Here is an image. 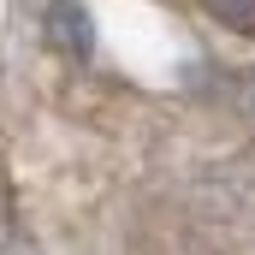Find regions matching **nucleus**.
<instances>
[{
    "mask_svg": "<svg viewBox=\"0 0 255 255\" xmlns=\"http://www.w3.org/2000/svg\"><path fill=\"white\" fill-rule=\"evenodd\" d=\"M42 36L60 60H89L95 54V18L83 0H48L42 6Z\"/></svg>",
    "mask_w": 255,
    "mask_h": 255,
    "instance_id": "1",
    "label": "nucleus"
},
{
    "mask_svg": "<svg viewBox=\"0 0 255 255\" xmlns=\"http://www.w3.org/2000/svg\"><path fill=\"white\" fill-rule=\"evenodd\" d=\"M0 255H36V250H30V238H24V226H18V208H12L6 178H0Z\"/></svg>",
    "mask_w": 255,
    "mask_h": 255,
    "instance_id": "2",
    "label": "nucleus"
},
{
    "mask_svg": "<svg viewBox=\"0 0 255 255\" xmlns=\"http://www.w3.org/2000/svg\"><path fill=\"white\" fill-rule=\"evenodd\" d=\"M202 6H208L226 30H244V36L255 30V0H202Z\"/></svg>",
    "mask_w": 255,
    "mask_h": 255,
    "instance_id": "3",
    "label": "nucleus"
}]
</instances>
